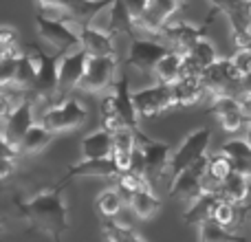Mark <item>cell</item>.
I'll return each instance as SVG.
<instances>
[{
	"mask_svg": "<svg viewBox=\"0 0 251 242\" xmlns=\"http://www.w3.org/2000/svg\"><path fill=\"white\" fill-rule=\"evenodd\" d=\"M64 185H66V181L62 178L55 187L38 192L26 203L20 205V214L31 225V229H35L38 234L49 236L53 242H62V236L71 229L69 209H66V203L62 198Z\"/></svg>",
	"mask_w": 251,
	"mask_h": 242,
	"instance_id": "obj_1",
	"label": "cell"
},
{
	"mask_svg": "<svg viewBox=\"0 0 251 242\" xmlns=\"http://www.w3.org/2000/svg\"><path fill=\"white\" fill-rule=\"evenodd\" d=\"M25 53L29 55V60L33 62V69H35V84H33V88H31V97L55 95L62 53L49 55V53H44L42 48H38V47H29Z\"/></svg>",
	"mask_w": 251,
	"mask_h": 242,
	"instance_id": "obj_2",
	"label": "cell"
},
{
	"mask_svg": "<svg viewBox=\"0 0 251 242\" xmlns=\"http://www.w3.org/2000/svg\"><path fill=\"white\" fill-rule=\"evenodd\" d=\"M35 24H38V33L40 38L47 44L57 48V53H71L73 47L82 48V40H79L77 29L69 24L66 20H60V18L47 16V13H38L35 16Z\"/></svg>",
	"mask_w": 251,
	"mask_h": 242,
	"instance_id": "obj_3",
	"label": "cell"
},
{
	"mask_svg": "<svg viewBox=\"0 0 251 242\" xmlns=\"http://www.w3.org/2000/svg\"><path fill=\"white\" fill-rule=\"evenodd\" d=\"M203 86L209 95H234L243 93V75L238 73L234 60H218L203 73Z\"/></svg>",
	"mask_w": 251,
	"mask_h": 242,
	"instance_id": "obj_4",
	"label": "cell"
},
{
	"mask_svg": "<svg viewBox=\"0 0 251 242\" xmlns=\"http://www.w3.org/2000/svg\"><path fill=\"white\" fill-rule=\"evenodd\" d=\"M132 99L139 117H154V115H161L178 106L172 84H154V86L134 91Z\"/></svg>",
	"mask_w": 251,
	"mask_h": 242,
	"instance_id": "obj_5",
	"label": "cell"
},
{
	"mask_svg": "<svg viewBox=\"0 0 251 242\" xmlns=\"http://www.w3.org/2000/svg\"><path fill=\"white\" fill-rule=\"evenodd\" d=\"M88 119V110L75 97H66L60 104L51 106L44 110L42 123L47 125L51 132H64V130H73L77 125H82Z\"/></svg>",
	"mask_w": 251,
	"mask_h": 242,
	"instance_id": "obj_6",
	"label": "cell"
},
{
	"mask_svg": "<svg viewBox=\"0 0 251 242\" xmlns=\"http://www.w3.org/2000/svg\"><path fill=\"white\" fill-rule=\"evenodd\" d=\"M209 139H212L209 128L192 130V132L183 139V143L176 147V152L172 154V161H170V172H172V176H178V174L185 172L190 165H194L196 161L207 154Z\"/></svg>",
	"mask_w": 251,
	"mask_h": 242,
	"instance_id": "obj_7",
	"label": "cell"
},
{
	"mask_svg": "<svg viewBox=\"0 0 251 242\" xmlns=\"http://www.w3.org/2000/svg\"><path fill=\"white\" fill-rule=\"evenodd\" d=\"M117 84V57L115 55H91L86 64V73L79 88L86 93H101L115 88Z\"/></svg>",
	"mask_w": 251,
	"mask_h": 242,
	"instance_id": "obj_8",
	"label": "cell"
},
{
	"mask_svg": "<svg viewBox=\"0 0 251 242\" xmlns=\"http://www.w3.org/2000/svg\"><path fill=\"white\" fill-rule=\"evenodd\" d=\"M183 2L185 0H150L146 13L137 20V31H143L150 38H159L172 22V16L183 7Z\"/></svg>",
	"mask_w": 251,
	"mask_h": 242,
	"instance_id": "obj_9",
	"label": "cell"
},
{
	"mask_svg": "<svg viewBox=\"0 0 251 242\" xmlns=\"http://www.w3.org/2000/svg\"><path fill=\"white\" fill-rule=\"evenodd\" d=\"M172 48L165 42H159L154 38H132V44H130L128 57H126V64L134 66L139 71H154V66L163 60Z\"/></svg>",
	"mask_w": 251,
	"mask_h": 242,
	"instance_id": "obj_10",
	"label": "cell"
},
{
	"mask_svg": "<svg viewBox=\"0 0 251 242\" xmlns=\"http://www.w3.org/2000/svg\"><path fill=\"white\" fill-rule=\"evenodd\" d=\"M209 168V156L205 154L203 159H199L194 165L181 172L178 176H174L172 185H170V196L172 198H181V200H187V203H194L203 196V190H201V178L203 174L207 172Z\"/></svg>",
	"mask_w": 251,
	"mask_h": 242,
	"instance_id": "obj_11",
	"label": "cell"
},
{
	"mask_svg": "<svg viewBox=\"0 0 251 242\" xmlns=\"http://www.w3.org/2000/svg\"><path fill=\"white\" fill-rule=\"evenodd\" d=\"M88 53L84 48H77V51L64 53L60 60V73H57V93L55 95H62L66 99V93H71L73 88H77L84 79V73H86V64H88Z\"/></svg>",
	"mask_w": 251,
	"mask_h": 242,
	"instance_id": "obj_12",
	"label": "cell"
},
{
	"mask_svg": "<svg viewBox=\"0 0 251 242\" xmlns=\"http://www.w3.org/2000/svg\"><path fill=\"white\" fill-rule=\"evenodd\" d=\"M139 139V147L143 150V156H146V176L148 181H156V178L163 176L165 169H170V161H172V147L168 143H161L150 139L148 134H143L141 130L137 132Z\"/></svg>",
	"mask_w": 251,
	"mask_h": 242,
	"instance_id": "obj_13",
	"label": "cell"
},
{
	"mask_svg": "<svg viewBox=\"0 0 251 242\" xmlns=\"http://www.w3.org/2000/svg\"><path fill=\"white\" fill-rule=\"evenodd\" d=\"M33 125V99H22L16 110L2 121V143L18 147Z\"/></svg>",
	"mask_w": 251,
	"mask_h": 242,
	"instance_id": "obj_14",
	"label": "cell"
},
{
	"mask_svg": "<svg viewBox=\"0 0 251 242\" xmlns=\"http://www.w3.org/2000/svg\"><path fill=\"white\" fill-rule=\"evenodd\" d=\"M161 38L165 40V44H168L172 51L187 53L199 40L205 38V26H196V24H190V22L176 20L165 26Z\"/></svg>",
	"mask_w": 251,
	"mask_h": 242,
	"instance_id": "obj_15",
	"label": "cell"
},
{
	"mask_svg": "<svg viewBox=\"0 0 251 242\" xmlns=\"http://www.w3.org/2000/svg\"><path fill=\"white\" fill-rule=\"evenodd\" d=\"M119 172H122V169H119L117 161H115L113 156H108V159H95V161H86V159H84L82 163H77V165H73V168H69V172H66L64 181H71V178H82V176L115 178Z\"/></svg>",
	"mask_w": 251,
	"mask_h": 242,
	"instance_id": "obj_16",
	"label": "cell"
},
{
	"mask_svg": "<svg viewBox=\"0 0 251 242\" xmlns=\"http://www.w3.org/2000/svg\"><path fill=\"white\" fill-rule=\"evenodd\" d=\"M79 40H82V48L88 55H115V47H113V35L108 31L95 29L91 24H82L77 26Z\"/></svg>",
	"mask_w": 251,
	"mask_h": 242,
	"instance_id": "obj_17",
	"label": "cell"
},
{
	"mask_svg": "<svg viewBox=\"0 0 251 242\" xmlns=\"http://www.w3.org/2000/svg\"><path fill=\"white\" fill-rule=\"evenodd\" d=\"M82 154L86 161L95 159H108L115 154V143H113V132L106 128H100L95 132L86 134L82 139Z\"/></svg>",
	"mask_w": 251,
	"mask_h": 242,
	"instance_id": "obj_18",
	"label": "cell"
},
{
	"mask_svg": "<svg viewBox=\"0 0 251 242\" xmlns=\"http://www.w3.org/2000/svg\"><path fill=\"white\" fill-rule=\"evenodd\" d=\"M221 194H203L199 200H194V203L187 207V212L183 214V220H185V225H203V222L212 220L214 214H216L218 205H221Z\"/></svg>",
	"mask_w": 251,
	"mask_h": 242,
	"instance_id": "obj_19",
	"label": "cell"
},
{
	"mask_svg": "<svg viewBox=\"0 0 251 242\" xmlns=\"http://www.w3.org/2000/svg\"><path fill=\"white\" fill-rule=\"evenodd\" d=\"M113 95H115V104H117L119 117H122L124 125L139 130V115H137V108H134L132 93H130V86L126 79H117V84L113 88Z\"/></svg>",
	"mask_w": 251,
	"mask_h": 242,
	"instance_id": "obj_20",
	"label": "cell"
},
{
	"mask_svg": "<svg viewBox=\"0 0 251 242\" xmlns=\"http://www.w3.org/2000/svg\"><path fill=\"white\" fill-rule=\"evenodd\" d=\"M110 35L126 33L130 38H137V22H134L132 13L128 11V7L124 4V0H115L113 7H110V18H108V26H106Z\"/></svg>",
	"mask_w": 251,
	"mask_h": 242,
	"instance_id": "obj_21",
	"label": "cell"
},
{
	"mask_svg": "<svg viewBox=\"0 0 251 242\" xmlns=\"http://www.w3.org/2000/svg\"><path fill=\"white\" fill-rule=\"evenodd\" d=\"M172 88L178 106H194L205 95H209L207 88L203 86V79H178L176 84H172Z\"/></svg>",
	"mask_w": 251,
	"mask_h": 242,
	"instance_id": "obj_22",
	"label": "cell"
},
{
	"mask_svg": "<svg viewBox=\"0 0 251 242\" xmlns=\"http://www.w3.org/2000/svg\"><path fill=\"white\" fill-rule=\"evenodd\" d=\"M181 66H183V53L170 51L159 64L154 66V77L159 84H176L181 77Z\"/></svg>",
	"mask_w": 251,
	"mask_h": 242,
	"instance_id": "obj_23",
	"label": "cell"
},
{
	"mask_svg": "<svg viewBox=\"0 0 251 242\" xmlns=\"http://www.w3.org/2000/svg\"><path fill=\"white\" fill-rule=\"evenodd\" d=\"M221 198L229 200V203H234V205H243L245 200L249 198V178L238 172L227 176L221 187Z\"/></svg>",
	"mask_w": 251,
	"mask_h": 242,
	"instance_id": "obj_24",
	"label": "cell"
},
{
	"mask_svg": "<svg viewBox=\"0 0 251 242\" xmlns=\"http://www.w3.org/2000/svg\"><path fill=\"white\" fill-rule=\"evenodd\" d=\"M51 139H53V132L47 125L35 123L33 128L26 132V137L20 141L18 150H20V154H38V152H42L44 147L51 143Z\"/></svg>",
	"mask_w": 251,
	"mask_h": 242,
	"instance_id": "obj_25",
	"label": "cell"
},
{
	"mask_svg": "<svg viewBox=\"0 0 251 242\" xmlns=\"http://www.w3.org/2000/svg\"><path fill=\"white\" fill-rule=\"evenodd\" d=\"M115 181H117L119 194L124 196V200H130L134 194H137V192H141V190H152L150 181H148L146 176H141V174L132 172V169L119 172L117 176H115Z\"/></svg>",
	"mask_w": 251,
	"mask_h": 242,
	"instance_id": "obj_26",
	"label": "cell"
},
{
	"mask_svg": "<svg viewBox=\"0 0 251 242\" xmlns=\"http://www.w3.org/2000/svg\"><path fill=\"white\" fill-rule=\"evenodd\" d=\"M128 205H130V209L134 212V216L148 220V218H152L156 212H159L161 203H159V198L154 196V192L152 190H141L128 200Z\"/></svg>",
	"mask_w": 251,
	"mask_h": 242,
	"instance_id": "obj_27",
	"label": "cell"
},
{
	"mask_svg": "<svg viewBox=\"0 0 251 242\" xmlns=\"http://www.w3.org/2000/svg\"><path fill=\"white\" fill-rule=\"evenodd\" d=\"M199 240L201 242H245L240 236H236L231 229L218 225L216 220H207L199 227Z\"/></svg>",
	"mask_w": 251,
	"mask_h": 242,
	"instance_id": "obj_28",
	"label": "cell"
},
{
	"mask_svg": "<svg viewBox=\"0 0 251 242\" xmlns=\"http://www.w3.org/2000/svg\"><path fill=\"white\" fill-rule=\"evenodd\" d=\"M100 117H101V128L110 130V132H117V130L126 128L122 117H119L117 104H115V95H106L100 101Z\"/></svg>",
	"mask_w": 251,
	"mask_h": 242,
	"instance_id": "obj_29",
	"label": "cell"
},
{
	"mask_svg": "<svg viewBox=\"0 0 251 242\" xmlns=\"http://www.w3.org/2000/svg\"><path fill=\"white\" fill-rule=\"evenodd\" d=\"M97 212L104 218H115L124 207V196L119 194V190H104L97 196Z\"/></svg>",
	"mask_w": 251,
	"mask_h": 242,
	"instance_id": "obj_30",
	"label": "cell"
},
{
	"mask_svg": "<svg viewBox=\"0 0 251 242\" xmlns=\"http://www.w3.org/2000/svg\"><path fill=\"white\" fill-rule=\"evenodd\" d=\"M101 236L106 242H130L137 238L132 229L128 225H122L115 218H104V225H101Z\"/></svg>",
	"mask_w": 251,
	"mask_h": 242,
	"instance_id": "obj_31",
	"label": "cell"
},
{
	"mask_svg": "<svg viewBox=\"0 0 251 242\" xmlns=\"http://www.w3.org/2000/svg\"><path fill=\"white\" fill-rule=\"evenodd\" d=\"M187 55L192 57V60L196 62V64L201 66V69H209L212 64H216L218 62V55H216V48H214V44L209 42V40H199V42L194 44V47L187 51Z\"/></svg>",
	"mask_w": 251,
	"mask_h": 242,
	"instance_id": "obj_32",
	"label": "cell"
},
{
	"mask_svg": "<svg viewBox=\"0 0 251 242\" xmlns=\"http://www.w3.org/2000/svg\"><path fill=\"white\" fill-rule=\"evenodd\" d=\"M207 172L212 174L214 178H218V181L223 183L227 176H231V174H234V159H229L225 152L218 150L216 154L209 156V168H207Z\"/></svg>",
	"mask_w": 251,
	"mask_h": 242,
	"instance_id": "obj_33",
	"label": "cell"
},
{
	"mask_svg": "<svg viewBox=\"0 0 251 242\" xmlns=\"http://www.w3.org/2000/svg\"><path fill=\"white\" fill-rule=\"evenodd\" d=\"M212 99L214 101L209 104V113L216 119L225 117V115H231V113H243L238 97H234V95H214Z\"/></svg>",
	"mask_w": 251,
	"mask_h": 242,
	"instance_id": "obj_34",
	"label": "cell"
},
{
	"mask_svg": "<svg viewBox=\"0 0 251 242\" xmlns=\"http://www.w3.org/2000/svg\"><path fill=\"white\" fill-rule=\"evenodd\" d=\"M238 209H240V205H234V203H229V200H221L216 214H214V220H216L218 225L227 227V229H234V227H238V222H240Z\"/></svg>",
	"mask_w": 251,
	"mask_h": 242,
	"instance_id": "obj_35",
	"label": "cell"
},
{
	"mask_svg": "<svg viewBox=\"0 0 251 242\" xmlns=\"http://www.w3.org/2000/svg\"><path fill=\"white\" fill-rule=\"evenodd\" d=\"M221 152H225L234 161H245L251 159V143L247 139H229V141H225L221 145Z\"/></svg>",
	"mask_w": 251,
	"mask_h": 242,
	"instance_id": "obj_36",
	"label": "cell"
},
{
	"mask_svg": "<svg viewBox=\"0 0 251 242\" xmlns=\"http://www.w3.org/2000/svg\"><path fill=\"white\" fill-rule=\"evenodd\" d=\"M139 130L132 128H122L117 132H113V143H115V152H134L139 145V139H137Z\"/></svg>",
	"mask_w": 251,
	"mask_h": 242,
	"instance_id": "obj_37",
	"label": "cell"
},
{
	"mask_svg": "<svg viewBox=\"0 0 251 242\" xmlns=\"http://www.w3.org/2000/svg\"><path fill=\"white\" fill-rule=\"evenodd\" d=\"M223 125V130H227V132H240V130L245 128V125H249L247 117H245L243 113H231V115H225V117L218 119Z\"/></svg>",
	"mask_w": 251,
	"mask_h": 242,
	"instance_id": "obj_38",
	"label": "cell"
},
{
	"mask_svg": "<svg viewBox=\"0 0 251 242\" xmlns=\"http://www.w3.org/2000/svg\"><path fill=\"white\" fill-rule=\"evenodd\" d=\"M18 48V31L11 29V26H2L0 29V51L9 53Z\"/></svg>",
	"mask_w": 251,
	"mask_h": 242,
	"instance_id": "obj_39",
	"label": "cell"
},
{
	"mask_svg": "<svg viewBox=\"0 0 251 242\" xmlns=\"http://www.w3.org/2000/svg\"><path fill=\"white\" fill-rule=\"evenodd\" d=\"M231 60H234L236 69H238V73L243 75V77L251 75V51H249V48H240V51L236 53Z\"/></svg>",
	"mask_w": 251,
	"mask_h": 242,
	"instance_id": "obj_40",
	"label": "cell"
},
{
	"mask_svg": "<svg viewBox=\"0 0 251 242\" xmlns=\"http://www.w3.org/2000/svg\"><path fill=\"white\" fill-rule=\"evenodd\" d=\"M221 187H223V183L218 181V178H214L209 172L203 174V178H201V190H203V194H221Z\"/></svg>",
	"mask_w": 251,
	"mask_h": 242,
	"instance_id": "obj_41",
	"label": "cell"
},
{
	"mask_svg": "<svg viewBox=\"0 0 251 242\" xmlns=\"http://www.w3.org/2000/svg\"><path fill=\"white\" fill-rule=\"evenodd\" d=\"M124 4L128 7V11L132 13L134 22H137L139 18L146 13V9H148V4H150V0H124Z\"/></svg>",
	"mask_w": 251,
	"mask_h": 242,
	"instance_id": "obj_42",
	"label": "cell"
},
{
	"mask_svg": "<svg viewBox=\"0 0 251 242\" xmlns=\"http://www.w3.org/2000/svg\"><path fill=\"white\" fill-rule=\"evenodd\" d=\"M130 169L137 172V174H141V176H146V156H143V150L139 145H137V150L132 152V165H130Z\"/></svg>",
	"mask_w": 251,
	"mask_h": 242,
	"instance_id": "obj_43",
	"label": "cell"
},
{
	"mask_svg": "<svg viewBox=\"0 0 251 242\" xmlns=\"http://www.w3.org/2000/svg\"><path fill=\"white\" fill-rule=\"evenodd\" d=\"M16 159H7V156H2V169H0V178L2 181H7L9 176H11V172L16 169Z\"/></svg>",
	"mask_w": 251,
	"mask_h": 242,
	"instance_id": "obj_44",
	"label": "cell"
},
{
	"mask_svg": "<svg viewBox=\"0 0 251 242\" xmlns=\"http://www.w3.org/2000/svg\"><path fill=\"white\" fill-rule=\"evenodd\" d=\"M234 172H238V174H243V176L251 178V159L234 161Z\"/></svg>",
	"mask_w": 251,
	"mask_h": 242,
	"instance_id": "obj_45",
	"label": "cell"
},
{
	"mask_svg": "<svg viewBox=\"0 0 251 242\" xmlns=\"http://www.w3.org/2000/svg\"><path fill=\"white\" fill-rule=\"evenodd\" d=\"M243 91H245V93H251V75L243 77Z\"/></svg>",
	"mask_w": 251,
	"mask_h": 242,
	"instance_id": "obj_46",
	"label": "cell"
},
{
	"mask_svg": "<svg viewBox=\"0 0 251 242\" xmlns=\"http://www.w3.org/2000/svg\"><path fill=\"white\" fill-rule=\"evenodd\" d=\"M247 141L251 143V121H249V125H247Z\"/></svg>",
	"mask_w": 251,
	"mask_h": 242,
	"instance_id": "obj_47",
	"label": "cell"
},
{
	"mask_svg": "<svg viewBox=\"0 0 251 242\" xmlns=\"http://www.w3.org/2000/svg\"><path fill=\"white\" fill-rule=\"evenodd\" d=\"M130 242H143L141 238H139V236H137V238H134V240H130Z\"/></svg>",
	"mask_w": 251,
	"mask_h": 242,
	"instance_id": "obj_48",
	"label": "cell"
},
{
	"mask_svg": "<svg viewBox=\"0 0 251 242\" xmlns=\"http://www.w3.org/2000/svg\"><path fill=\"white\" fill-rule=\"evenodd\" d=\"M247 48H249V51H251V44H249V47H247Z\"/></svg>",
	"mask_w": 251,
	"mask_h": 242,
	"instance_id": "obj_49",
	"label": "cell"
}]
</instances>
